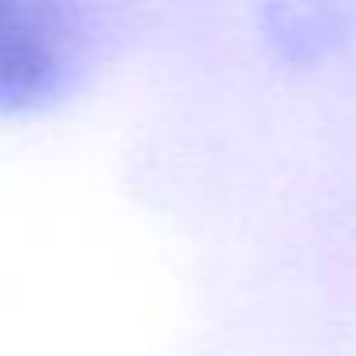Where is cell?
<instances>
[{"mask_svg":"<svg viewBox=\"0 0 356 356\" xmlns=\"http://www.w3.org/2000/svg\"><path fill=\"white\" fill-rule=\"evenodd\" d=\"M96 12L65 0H0V115H39L88 77Z\"/></svg>","mask_w":356,"mask_h":356,"instance_id":"cell-1","label":"cell"},{"mask_svg":"<svg viewBox=\"0 0 356 356\" xmlns=\"http://www.w3.org/2000/svg\"><path fill=\"white\" fill-rule=\"evenodd\" d=\"M261 24L284 62H318L353 31L348 8L341 4H272L261 12Z\"/></svg>","mask_w":356,"mask_h":356,"instance_id":"cell-2","label":"cell"}]
</instances>
